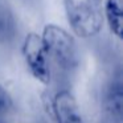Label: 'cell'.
Wrapping results in <instances>:
<instances>
[{
    "mask_svg": "<svg viewBox=\"0 0 123 123\" xmlns=\"http://www.w3.org/2000/svg\"><path fill=\"white\" fill-rule=\"evenodd\" d=\"M105 15L110 31L117 37L122 38L123 33V0H106Z\"/></svg>",
    "mask_w": 123,
    "mask_h": 123,
    "instance_id": "obj_7",
    "label": "cell"
},
{
    "mask_svg": "<svg viewBox=\"0 0 123 123\" xmlns=\"http://www.w3.org/2000/svg\"><path fill=\"white\" fill-rule=\"evenodd\" d=\"M23 56L33 77L44 85H48L52 75L49 54L41 36L35 32L28 33L23 43Z\"/></svg>",
    "mask_w": 123,
    "mask_h": 123,
    "instance_id": "obj_3",
    "label": "cell"
},
{
    "mask_svg": "<svg viewBox=\"0 0 123 123\" xmlns=\"http://www.w3.org/2000/svg\"><path fill=\"white\" fill-rule=\"evenodd\" d=\"M13 107V101L4 86L0 85V115L8 114Z\"/></svg>",
    "mask_w": 123,
    "mask_h": 123,
    "instance_id": "obj_8",
    "label": "cell"
},
{
    "mask_svg": "<svg viewBox=\"0 0 123 123\" xmlns=\"http://www.w3.org/2000/svg\"><path fill=\"white\" fill-rule=\"evenodd\" d=\"M56 123H83L80 106L69 90H60L50 103Z\"/></svg>",
    "mask_w": 123,
    "mask_h": 123,
    "instance_id": "obj_4",
    "label": "cell"
},
{
    "mask_svg": "<svg viewBox=\"0 0 123 123\" xmlns=\"http://www.w3.org/2000/svg\"><path fill=\"white\" fill-rule=\"evenodd\" d=\"M98 1H101V3H102V0H98Z\"/></svg>",
    "mask_w": 123,
    "mask_h": 123,
    "instance_id": "obj_9",
    "label": "cell"
},
{
    "mask_svg": "<svg viewBox=\"0 0 123 123\" xmlns=\"http://www.w3.org/2000/svg\"><path fill=\"white\" fill-rule=\"evenodd\" d=\"M17 23L13 12L0 4V45H9L16 40Z\"/></svg>",
    "mask_w": 123,
    "mask_h": 123,
    "instance_id": "obj_6",
    "label": "cell"
},
{
    "mask_svg": "<svg viewBox=\"0 0 123 123\" xmlns=\"http://www.w3.org/2000/svg\"><path fill=\"white\" fill-rule=\"evenodd\" d=\"M122 105H123V87L122 81H112L107 87L103 99V107L109 118L115 123H122Z\"/></svg>",
    "mask_w": 123,
    "mask_h": 123,
    "instance_id": "obj_5",
    "label": "cell"
},
{
    "mask_svg": "<svg viewBox=\"0 0 123 123\" xmlns=\"http://www.w3.org/2000/svg\"><path fill=\"white\" fill-rule=\"evenodd\" d=\"M41 38L52 58L61 69L73 70L78 64L77 45L68 31L56 24H48L43 31Z\"/></svg>",
    "mask_w": 123,
    "mask_h": 123,
    "instance_id": "obj_2",
    "label": "cell"
},
{
    "mask_svg": "<svg viewBox=\"0 0 123 123\" xmlns=\"http://www.w3.org/2000/svg\"><path fill=\"white\" fill-rule=\"evenodd\" d=\"M72 31L81 38L97 36L103 25L101 1L98 0H62Z\"/></svg>",
    "mask_w": 123,
    "mask_h": 123,
    "instance_id": "obj_1",
    "label": "cell"
},
{
    "mask_svg": "<svg viewBox=\"0 0 123 123\" xmlns=\"http://www.w3.org/2000/svg\"><path fill=\"white\" fill-rule=\"evenodd\" d=\"M0 123H4V122H1V120H0Z\"/></svg>",
    "mask_w": 123,
    "mask_h": 123,
    "instance_id": "obj_10",
    "label": "cell"
}]
</instances>
